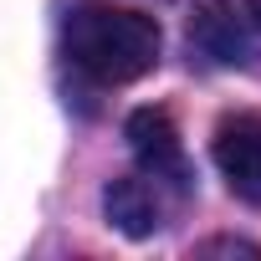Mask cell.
<instances>
[{
	"label": "cell",
	"mask_w": 261,
	"mask_h": 261,
	"mask_svg": "<svg viewBox=\"0 0 261 261\" xmlns=\"http://www.w3.org/2000/svg\"><path fill=\"white\" fill-rule=\"evenodd\" d=\"M62 51L67 62L97 82V87H118V82H139L144 72L159 67L164 51V31L154 16L144 11H123V6H77L62 26Z\"/></svg>",
	"instance_id": "1"
},
{
	"label": "cell",
	"mask_w": 261,
	"mask_h": 261,
	"mask_svg": "<svg viewBox=\"0 0 261 261\" xmlns=\"http://www.w3.org/2000/svg\"><path fill=\"white\" fill-rule=\"evenodd\" d=\"M190 46L236 72H261V0H200L190 16Z\"/></svg>",
	"instance_id": "2"
},
{
	"label": "cell",
	"mask_w": 261,
	"mask_h": 261,
	"mask_svg": "<svg viewBox=\"0 0 261 261\" xmlns=\"http://www.w3.org/2000/svg\"><path fill=\"white\" fill-rule=\"evenodd\" d=\"M215 169L225 174L230 195L246 205H261V113H230L215 128Z\"/></svg>",
	"instance_id": "3"
},
{
	"label": "cell",
	"mask_w": 261,
	"mask_h": 261,
	"mask_svg": "<svg viewBox=\"0 0 261 261\" xmlns=\"http://www.w3.org/2000/svg\"><path fill=\"white\" fill-rule=\"evenodd\" d=\"M123 134H128V149H134L144 174L164 179L179 195L190 190V164H185V149H179V128H174V118L164 108H139Z\"/></svg>",
	"instance_id": "4"
},
{
	"label": "cell",
	"mask_w": 261,
	"mask_h": 261,
	"mask_svg": "<svg viewBox=\"0 0 261 261\" xmlns=\"http://www.w3.org/2000/svg\"><path fill=\"white\" fill-rule=\"evenodd\" d=\"M179 190H169L164 179H154V174L139 169V174H123V179H113L102 190V210H108V220L123 236L144 241V236H154V230L169 225V200Z\"/></svg>",
	"instance_id": "5"
},
{
	"label": "cell",
	"mask_w": 261,
	"mask_h": 261,
	"mask_svg": "<svg viewBox=\"0 0 261 261\" xmlns=\"http://www.w3.org/2000/svg\"><path fill=\"white\" fill-rule=\"evenodd\" d=\"M195 256H261V246H251V241H230V236H220V241H200V246H195Z\"/></svg>",
	"instance_id": "6"
}]
</instances>
